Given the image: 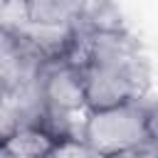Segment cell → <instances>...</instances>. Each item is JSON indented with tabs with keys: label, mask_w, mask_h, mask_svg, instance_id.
<instances>
[{
	"label": "cell",
	"mask_w": 158,
	"mask_h": 158,
	"mask_svg": "<svg viewBox=\"0 0 158 158\" xmlns=\"http://www.w3.org/2000/svg\"><path fill=\"white\" fill-rule=\"evenodd\" d=\"M7 91H10V89H7V84H5L2 79H0V104L5 101V96H7Z\"/></svg>",
	"instance_id": "obj_9"
},
{
	"label": "cell",
	"mask_w": 158,
	"mask_h": 158,
	"mask_svg": "<svg viewBox=\"0 0 158 158\" xmlns=\"http://www.w3.org/2000/svg\"><path fill=\"white\" fill-rule=\"evenodd\" d=\"M25 15L35 25H74L81 0H20Z\"/></svg>",
	"instance_id": "obj_5"
},
{
	"label": "cell",
	"mask_w": 158,
	"mask_h": 158,
	"mask_svg": "<svg viewBox=\"0 0 158 158\" xmlns=\"http://www.w3.org/2000/svg\"><path fill=\"white\" fill-rule=\"evenodd\" d=\"M0 143H2V141H0Z\"/></svg>",
	"instance_id": "obj_10"
},
{
	"label": "cell",
	"mask_w": 158,
	"mask_h": 158,
	"mask_svg": "<svg viewBox=\"0 0 158 158\" xmlns=\"http://www.w3.org/2000/svg\"><path fill=\"white\" fill-rule=\"evenodd\" d=\"M37 84H40L44 106L49 111H57L64 116H79L86 111L81 72L69 62L64 59L44 62L37 72Z\"/></svg>",
	"instance_id": "obj_3"
},
{
	"label": "cell",
	"mask_w": 158,
	"mask_h": 158,
	"mask_svg": "<svg viewBox=\"0 0 158 158\" xmlns=\"http://www.w3.org/2000/svg\"><path fill=\"white\" fill-rule=\"evenodd\" d=\"M79 72L84 81L86 111L146 99V91L151 84V69L141 49L99 59V62H89Z\"/></svg>",
	"instance_id": "obj_1"
},
{
	"label": "cell",
	"mask_w": 158,
	"mask_h": 158,
	"mask_svg": "<svg viewBox=\"0 0 158 158\" xmlns=\"http://www.w3.org/2000/svg\"><path fill=\"white\" fill-rule=\"evenodd\" d=\"M49 158H96V156L81 141V136H69V138H62L54 146V151L49 153Z\"/></svg>",
	"instance_id": "obj_6"
},
{
	"label": "cell",
	"mask_w": 158,
	"mask_h": 158,
	"mask_svg": "<svg viewBox=\"0 0 158 158\" xmlns=\"http://www.w3.org/2000/svg\"><path fill=\"white\" fill-rule=\"evenodd\" d=\"M114 158H158V151L146 143V146H138V148H133V151L118 153V156H114Z\"/></svg>",
	"instance_id": "obj_8"
},
{
	"label": "cell",
	"mask_w": 158,
	"mask_h": 158,
	"mask_svg": "<svg viewBox=\"0 0 158 158\" xmlns=\"http://www.w3.org/2000/svg\"><path fill=\"white\" fill-rule=\"evenodd\" d=\"M148 104V146L158 151V101H146Z\"/></svg>",
	"instance_id": "obj_7"
},
{
	"label": "cell",
	"mask_w": 158,
	"mask_h": 158,
	"mask_svg": "<svg viewBox=\"0 0 158 158\" xmlns=\"http://www.w3.org/2000/svg\"><path fill=\"white\" fill-rule=\"evenodd\" d=\"M59 138L42 123H20L5 141L2 148L12 158H49Z\"/></svg>",
	"instance_id": "obj_4"
},
{
	"label": "cell",
	"mask_w": 158,
	"mask_h": 158,
	"mask_svg": "<svg viewBox=\"0 0 158 158\" xmlns=\"http://www.w3.org/2000/svg\"><path fill=\"white\" fill-rule=\"evenodd\" d=\"M81 141L96 158H114L148 143V104L146 99L126 101L109 109H91L81 116Z\"/></svg>",
	"instance_id": "obj_2"
}]
</instances>
